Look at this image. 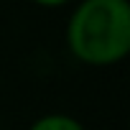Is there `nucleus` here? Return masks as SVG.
Segmentation results:
<instances>
[{
	"label": "nucleus",
	"instance_id": "obj_1",
	"mask_svg": "<svg viewBox=\"0 0 130 130\" xmlns=\"http://www.w3.org/2000/svg\"><path fill=\"white\" fill-rule=\"evenodd\" d=\"M67 46L87 67H112L130 54V0H82L67 23Z\"/></svg>",
	"mask_w": 130,
	"mask_h": 130
},
{
	"label": "nucleus",
	"instance_id": "obj_2",
	"mask_svg": "<svg viewBox=\"0 0 130 130\" xmlns=\"http://www.w3.org/2000/svg\"><path fill=\"white\" fill-rule=\"evenodd\" d=\"M28 130H84V125L72 115L48 112V115H41L38 120H33Z\"/></svg>",
	"mask_w": 130,
	"mask_h": 130
},
{
	"label": "nucleus",
	"instance_id": "obj_3",
	"mask_svg": "<svg viewBox=\"0 0 130 130\" xmlns=\"http://www.w3.org/2000/svg\"><path fill=\"white\" fill-rule=\"evenodd\" d=\"M33 5H41V8H61V5H67L72 3V0H31Z\"/></svg>",
	"mask_w": 130,
	"mask_h": 130
}]
</instances>
